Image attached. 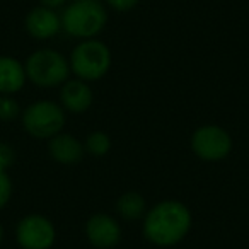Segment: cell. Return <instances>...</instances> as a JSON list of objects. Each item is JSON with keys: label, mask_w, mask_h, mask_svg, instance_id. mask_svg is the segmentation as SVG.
I'll list each match as a JSON object with an SVG mask.
<instances>
[{"label": "cell", "mask_w": 249, "mask_h": 249, "mask_svg": "<svg viewBox=\"0 0 249 249\" xmlns=\"http://www.w3.org/2000/svg\"><path fill=\"white\" fill-rule=\"evenodd\" d=\"M116 212L124 222H135L145 217L147 203L145 198L137 191H126L116 201Z\"/></svg>", "instance_id": "obj_13"}, {"label": "cell", "mask_w": 249, "mask_h": 249, "mask_svg": "<svg viewBox=\"0 0 249 249\" xmlns=\"http://www.w3.org/2000/svg\"><path fill=\"white\" fill-rule=\"evenodd\" d=\"M193 224L190 208L178 200L154 205L143 217V235L159 248H171L183 241Z\"/></svg>", "instance_id": "obj_1"}, {"label": "cell", "mask_w": 249, "mask_h": 249, "mask_svg": "<svg viewBox=\"0 0 249 249\" xmlns=\"http://www.w3.org/2000/svg\"><path fill=\"white\" fill-rule=\"evenodd\" d=\"M28 82L26 69L19 60L12 56H0V94L12 96L19 92Z\"/></svg>", "instance_id": "obj_12"}, {"label": "cell", "mask_w": 249, "mask_h": 249, "mask_svg": "<svg viewBox=\"0 0 249 249\" xmlns=\"http://www.w3.org/2000/svg\"><path fill=\"white\" fill-rule=\"evenodd\" d=\"M65 109L53 101H36L22 111V126L33 139H53L65 126Z\"/></svg>", "instance_id": "obj_5"}, {"label": "cell", "mask_w": 249, "mask_h": 249, "mask_svg": "<svg viewBox=\"0 0 249 249\" xmlns=\"http://www.w3.org/2000/svg\"><path fill=\"white\" fill-rule=\"evenodd\" d=\"M39 2H41L43 7L53 9V11H56V9L65 7V5L69 4V0H39Z\"/></svg>", "instance_id": "obj_19"}, {"label": "cell", "mask_w": 249, "mask_h": 249, "mask_svg": "<svg viewBox=\"0 0 249 249\" xmlns=\"http://www.w3.org/2000/svg\"><path fill=\"white\" fill-rule=\"evenodd\" d=\"M16 237L22 249H50L56 241V229L48 217L31 213L19 220Z\"/></svg>", "instance_id": "obj_7"}, {"label": "cell", "mask_w": 249, "mask_h": 249, "mask_svg": "<svg viewBox=\"0 0 249 249\" xmlns=\"http://www.w3.org/2000/svg\"><path fill=\"white\" fill-rule=\"evenodd\" d=\"M80 2H99V0H80Z\"/></svg>", "instance_id": "obj_21"}, {"label": "cell", "mask_w": 249, "mask_h": 249, "mask_svg": "<svg viewBox=\"0 0 249 249\" xmlns=\"http://www.w3.org/2000/svg\"><path fill=\"white\" fill-rule=\"evenodd\" d=\"M12 195V181L7 171H0V210L9 203Z\"/></svg>", "instance_id": "obj_16"}, {"label": "cell", "mask_w": 249, "mask_h": 249, "mask_svg": "<svg viewBox=\"0 0 249 249\" xmlns=\"http://www.w3.org/2000/svg\"><path fill=\"white\" fill-rule=\"evenodd\" d=\"M111 50L103 41L92 38L84 39L70 55V70L84 82L99 80L111 69Z\"/></svg>", "instance_id": "obj_4"}, {"label": "cell", "mask_w": 249, "mask_h": 249, "mask_svg": "<svg viewBox=\"0 0 249 249\" xmlns=\"http://www.w3.org/2000/svg\"><path fill=\"white\" fill-rule=\"evenodd\" d=\"M2 239H4V227L0 224V242H2Z\"/></svg>", "instance_id": "obj_20"}, {"label": "cell", "mask_w": 249, "mask_h": 249, "mask_svg": "<svg viewBox=\"0 0 249 249\" xmlns=\"http://www.w3.org/2000/svg\"><path fill=\"white\" fill-rule=\"evenodd\" d=\"M24 69L28 80L43 89L63 86L72 72L69 60L52 48H41L31 53L26 60Z\"/></svg>", "instance_id": "obj_3"}, {"label": "cell", "mask_w": 249, "mask_h": 249, "mask_svg": "<svg viewBox=\"0 0 249 249\" xmlns=\"http://www.w3.org/2000/svg\"><path fill=\"white\" fill-rule=\"evenodd\" d=\"M16 160V150L12 145L5 142H0V171H9V167Z\"/></svg>", "instance_id": "obj_17"}, {"label": "cell", "mask_w": 249, "mask_h": 249, "mask_svg": "<svg viewBox=\"0 0 249 249\" xmlns=\"http://www.w3.org/2000/svg\"><path fill=\"white\" fill-rule=\"evenodd\" d=\"M86 235L97 249H111L121 241V227L111 215L94 213L86 224Z\"/></svg>", "instance_id": "obj_8"}, {"label": "cell", "mask_w": 249, "mask_h": 249, "mask_svg": "<svg viewBox=\"0 0 249 249\" xmlns=\"http://www.w3.org/2000/svg\"><path fill=\"white\" fill-rule=\"evenodd\" d=\"M62 31L77 39H92L104 29L107 22V12L101 2H80L73 0L65 5L60 14Z\"/></svg>", "instance_id": "obj_2"}, {"label": "cell", "mask_w": 249, "mask_h": 249, "mask_svg": "<svg viewBox=\"0 0 249 249\" xmlns=\"http://www.w3.org/2000/svg\"><path fill=\"white\" fill-rule=\"evenodd\" d=\"M48 152L52 159L58 164L73 166L82 160L86 149L77 137L70 135V133H58L48 140Z\"/></svg>", "instance_id": "obj_11"}, {"label": "cell", "mask_w": 249, "mask_h": 249, "mask_svg": "<svg viewBox=\"0 0 249 249\" xmlns=\"http://www.w3.org/2000/svg\"><path fill=\"white\" fill-rule=\"evenodd\" d=\"M191 150L207 162H217L231 154L232 139L218 124H203L191 135Z\"/></svg>", "instance_id": "obj_6"}, {"label": "cell", "mask_w": 249, "mask_h": 249, "mask_svg": "<svg viewBox=\"0 0 249 249\" xmlns=\"http://www.w3.org/2000/svg\"><path fill=\"white\" fill-rule=\"evenodd\" d=\"M87 154L94 157H103L111 150V139L104 132H92L87 135L86 145H84Z\"/></svg>", "instance_id": "obj_14"}, {"label": "cell", "mask_w": 249, "mask_h": 249, "mask_svg": "<svg viewBox=\"0 0 249 249\" xmlns=\"http://www.w3.org/2000/svg\"><path fill=\"white\" fill-rule=\"evenodd\" d=\"M24 28L35 39H50L62 31V19L56 11L38 5L28 12Z\"/></svg>", "instance_id": "obj_9"}, {"label": "cell", "mask_w": 249, "mask_h": 249, "mask_svg": "<svg viewBox=\"0 0 249 249\" xmlns=\"http://www.w3.org/2000/svg\"><path fill=\"white\" fill-rule=\"evenodd\" d=\"M106 2L111 9H114V11L126 12V11H132L140 0H106Z\"/></svg>", "instance_id": "obj_18"}, {"label": "cell", "mask_w": 249, "mask_h": 249, "mask_svg": "<svg viewBox=\"0 0 249 249\" xmlns=\"http://www.w3.org/2000/svg\"><path fill=\"white\" fill-rule=\"evenodd\" d=\"M60 101H62V107L67 113L82 114L92 106L94 94L87 82L80 79H69L62 86Z\"/></svg>", "instance_id": "obj_10"}, {"label": "cell", "mask_w": 249, "mask_h": 249, "mask_svg": "<svg viewBox=\"0 0 249 249\" xmlns=\"http://www.w3.org/2000/svg\"><path fill=\"white\" fill-rule=\"evenodd\" d=\"M21 114V106L12 96L0 94V121H12Z\"/></svg>", "instance_id": "obj_15"}]
</instances>
